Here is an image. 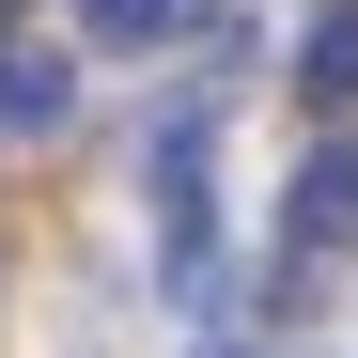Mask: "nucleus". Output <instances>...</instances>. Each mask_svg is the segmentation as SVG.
<instances>
[{"mask_svg":"<svg viewBox=\"0 0 358 358\" xmlns=\"http://www.w3.org/2000/svg\"><path fill=\"white\" fill-rule=\"evenodd\" d=\"M63 109H78V78L47 63V47H31V63H0V141H47Z\"/></svg>","mask_w":358,"mask_h":358,"instance_id":"7ed1b4c3","label":"nucleus"},{"mask_svg":"<svg viewBox=\"0 0 358 358\" xmlns=\"http://www.w3.org/2000/svg\"><path fill=\"white\" fill-rule=\"evenodd\" d=\"M187 31V0H94V47H171Z\"/></svg>","mask_w":358,"mask_h":358,"instance_id":"20e7f679","label":"nucleus"},{"mask_svg":"<svg viewBox=\"0 0 358 358\" xmlns=\"http://www.w3.org/2000/svg\"><path fill=\"white\" fill-rule=\"evenodd\" d=\"M296 94H312V109H358V0H327V16H312V47H296Z\"/></svg>","mask_w":358,"mask_h":358,"instance_id":"f03ea898","label":"nucleus"},{"mask_svg":"<svg viewBox=\"0 0 358 358\" xmlns=\"http://www.w3.org/2000/svg\"><path fill=\"white\" fill-rule=\"evenodd\" d=\"M280 234H296V250H358V141H312V156H296Z\"/></svg>","mask_w":358,"mask_h":358,"instance_id":"f257e3e1","label":"nucleus"}]
</instances>
